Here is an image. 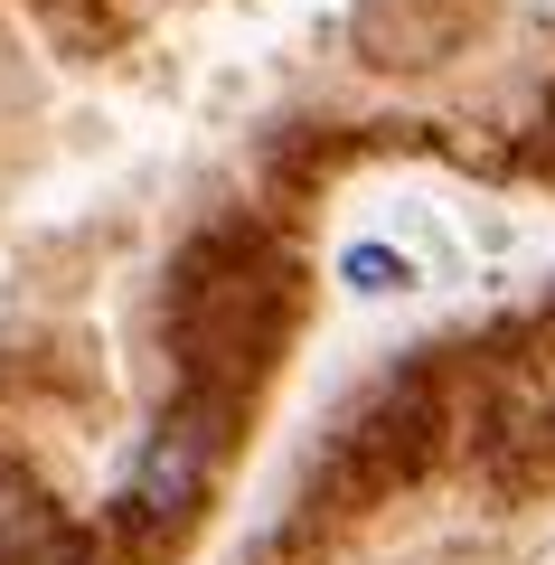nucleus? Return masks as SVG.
<instances>
[{
  "mask_svg": "<svg viewBox=\"0 0 555 565\" xmlns=\"http://www.w3.org/2000/svg\"><path fill=\"white\" fill-rule=\"evenodd\" d=\"M226 415H236V396H226V386H207V396H189L179 415H160V434L141 444L132 500H122V509H132L151 537H179V527L207 509L217 462H226Z\"/></svg>",
  "mask_w": 555,
  "mask_h": 565,
  "instance_id": "nucleus-1",
  "label": "nucleus"
},
{
  "mask_svg": "<svg viewBox=\"0 0 555 565\" xmlns=\"http://www.w3.org/2000/svg\"><path fill=\"white\" fill-rule=\"evenodd\" d=\"M0 565H85V546L57 527V509L20 462H0Z\"/></svg>",
  "mask_w": 555,
  "mask_h": 565,
  "instance_id": "nucleus-2",
  "label": "nucleus"
},
{
  "mask_svg": "<svg viewBox=\"0 0 555 565\" xmlns=\"http://www.w3.org/2000/svg\"><path fill=\"white\" fill-rule=\"evenodd\" d=\"M339 282H349V292H405L415 264H405L396 245H349V255H339Z\"/></svg>",
  "mask_w": 555,
  "mask_h": 565,
  "instance_id": "nucleus-3",
  "label": "nucleus"
}]
</instances>
